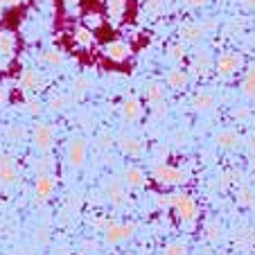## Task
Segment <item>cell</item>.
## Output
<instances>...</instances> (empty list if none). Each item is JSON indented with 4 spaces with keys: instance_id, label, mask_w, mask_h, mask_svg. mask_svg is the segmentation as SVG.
<instances>
[{
    "instance_id": "cell-1",
    "label": "cell",
    "mask_w": 255,
    "mask_h": 255,
    "mask_svg": "<svg viewBox=\"0 0 255 255\" xmlns=\"http://www.w3.org/2000/svg\"><path fill=\"white\" fill-rule=\"evenodd\" d=\"M106 54H109L113 61H125V59L129 57V48H127V43L116 41V43H111L109 48H106Z\"/></svg>"
},
{
    "instance_id": "cell-2",
    "label": "cell",
    "mask_w": 255,
    "mask_h": 255,
    "mask_svg": "<svg viewBox=\"0 0 255 255\" xmlns=\"http://www.w3.org/2000/svg\"><path fill=\"white\" fill-rule=\"evenodd\" d=\"M156 178L158 181H163V183H178V181H183V174L176 172V169H156Z\"/></svg>"
},
{
    "instance_id": "cell-3",
    "label": "cell",
    "mask_w": 255,
    "mask_h": 255,
    "mask_svg": "<svg viewBox=\"0 0 255 255\" xmlns=\"http://www.w3.org/2000/svg\"><path fill=\"white\" fill-rule=\"evenodd\" d=\"M240 66V57H235V54H224L219 61H217V68H219V72H233L235 68Z\"/></svg>"
},
{
    "instance_id": "cell-4",
    "label": "cell",
    "mask_w": 255,
    "mask_h": 255,
    "mask_svg": "<svg viewBox=\"0 0 255 255\" xmlns=\"http://www.w3.org/2000/svg\"><path fill=\"white\" fill-rule=\"evenodd\" d=\"M34 140H36L39 147L48 149L50 142H52V131H50V127H36V131H34Z\"/></svg>"
},
{
    "instance_id": "cell-5",
    "label": "cell",
    "mask_w": 255,
    "mask_h": 255,
    "mask_svg": "<svg viewBox=\"0 0 255 255\" xmlns=\"http://www.w3.org/2000/svg\"><path fill=\"white\" fill-rule=\"evenodd\" d=\"M174 203H176L178 212L185 217V219H190V217H194V203L190 201L188 197H176L174 199Z\"/></svg>"
},
{
    "instance_id": "cell-6",
    "label": "cell",
    "mask_w": 255,
    "mask_h": 255,
    "mask_svg": "<svg viewBox=\"0 0 255 255\" xmlns=\"http://www.w3.org/2000/svg\"><path fill=\"white\" fill-rule=\"evenodd\" d=\"M140 111H142V109H140V102L135 100V97H129V100L125 102V118L127 120H135V118L140 116Z\"/></svg>"
},
{
    "instance_id": "cell-7",
    "label": "cell",
    "mask_w": 255,
    "mask_h": 255,
    "mask_svg": "<svg viewBox=\"0 0 255 255\" xmlns=\"http://www.w3.org/2000/svg\"><path fill=\"white\" fill-rule=\"evenodd\" d=\"M131 231H133V226H116V228H111V231L106 233V240H109V242L125 240V237L131 235Z\"/></svg>"
},
{
    "instance_id": "cell-8",
    "label": "cell",
    "mask_w": 255,
    "mask_h": 255,
    "mask_svg": "<svg viewBox=\"0 0 255 255\" xmlns=\"http://www.w3.org/2000/svg\"><path fill=\"white\" fill-rule=\"evenodd\" d=\"M0 178L5 181V183H11L16 178V172H14V167H11V163L7 158H2L0 160Z\"/></svg>"
},
{
    "instance_id": "cell-9",
    "label": "cell",
    "mask_w": 255,
    "mask_h": 255,
    "mask_svg": "<svg viewBox=\"0 0 255 255\" xmlns=\"http://www.w3.org/2000/svg\"><path fill=\"white\" fill-rule=\"evenodd\" d=\"M70 163H75V165L84 163V144L79 142V140H75V142L70 144Z\"/></svg>"
},
{
    "instance_id": "cell-10",
    "label": "cell",
    "mask_w": 255,
    "mask_h": 255,
    "mask_svg": "<svg viewBox=\"0 0 255 255\" xmlns=\"http://www.w3.org/2000/svg\"><path fill=\"white\" fill-rule=\"evenodd\" d=\"M14 45H16V39L11 36L9 32H2V34H0V52H2V54H11Z\"/></svg>"
},
{
    "instance_id": "cell-11",
    "label": "cell",
    "mask_w": 255,
    "mask_h": 255,
    "mask_svg": "<svg viewBox=\"0 0 255 255\" xmlns=\"http://www.w3.org/2000/svg\"><path fill=\"white\" fill-rule=\"evenodd\" d=\"M39 84H41V77L36 75L34 70H27L23 75V88H27V91H32V88H39Z\"/></svg>"
},
{
    "instance_id": "cell-12",
    "label": "cell",
    "mask_w": 255,
    "mask_h": 255,
    "mask_svg": "<svg viewBox=\"0 0 255 255\" xmlns=\"http://www.w3.org/2000/svg\"><path fill=\"white\" fill-rule=\"evenodd\" d=\"M167 82H169V86L181 88V86H185L188 77H185V72H183V70H172V72H169V77H167Z\"/></svg>"
},
{
    "instance_id": "cell-13",
    "label": "cell",
    "mask_w": 255,
    "mask_h": 255,
    "mask_svg": "<svg viewBox=\"0 0 255 255\" xmlns=\"http://www.w3.org/2000/svg\"><path fill=\"white\" fill-rule=\"evenodd\" d=\"M147 97H149V102H151V104H160V102H163V88H160V86H156V84H154V86H149V93H147Z\"/></svg>"
},
{
    "instance_id": "cell-14",
    "label": "cell",
    "mask_w": 255,
    "mask_h": 255,
    "mask_svg": "<svg viewBox=\"0 0 255 255\" xmlns=\"http://www.w3.org/2000/svg\"><path fill=\"white\" fill-rule=\"evenodd\" d=\"M75 39H77V43H82V45H91L93 36H91V32H88L86 27H79L77 34H75Z\"/></svg>"
},
{
    "instance_id": "cell-15",
    "label": "cell",
    "mask_w": 255,
    "mask_h": 255,
    "mask_svg": "<svg viewBox=\"0 0 255 255\" xmlns=\"http://www.w3.org/2000/svg\"><path fill=\"white\" fill-rule=\"evenodd\" d=\"M109 7H111L113 18H120L122 11H125V0H109Z\"/></svg>"
},
{
    "instance_id": "cell-16",
    "label": "cell",
    "mask_w": 255,
    "mask_h": 255,
    "mask_svg": "<svg viewBox=\"0 0 255 255\" xmlns=\"http://www.w3.org/2000/svg\"><path fill=\"white\" fill-rule=\"evenodd\" d=\"M127 181H129L131 185H142L144 183L142 174H140L138 169H129V172H127Z\"/></svg>"
},
{
    "instance_id": "cell-17",
    "label": "cell",
    "mask_w": 255,
    "mask_h": 255,
    "mask_svg": "<svg viewBox=\"0 0 255 255\" xmlns=\"http://www.w3.org/2000/svg\"><path fill=\"white\" fill-rule=\"evenodd\" d=\"M122 147H125V151H131V154H138L140 151L138 140H133V138H122Z\"/></svg>"
},
{
    "instance_id": "cell-18",
    "label": "cell",
    "mask_w": 255,
    "mask_h": 255,
    "mask_svg": "<svg viewBox=\"0 0 255 255\" xmlns=\"http://www.w3.org/2000/svg\"><path fill=\"white\" fill-rule=\"evenodd\" d=\"M194 106H197V109H210V106H212V97L197 95V97H194Z\"/></svg>"
},
{
    "instance_id": "cell-19",
    "label": "cell",
    "mask_w": 255,
    "mask_h": 255,
    "mask_svg": "<svg viewBox=\"0 0 255 255\" xmlns=\"http://www.w3.org/2000/svg\"><path fill=\"white\" fill-rule=\"evenodd\" d=\"M36 188H39V194H41V197H45V194L50 192V188H52V183H50V178H48V176H43V178H39Z\"/></svg>"
},
{
    "instance_id": "cell-20",
    "label": "cell",
    "mask_w": 255,
    "mask_h": 255,
    "mask_svg": "<svg viewBox=\"0 0 255 255\" xmlns=\"http://www.w3.org/2000/svg\"><path fill=\"white\" fill-rule=\"evenodd\" d=\"M201 32H203V29L201 27H194V25H192V27H183V36H185V39H190V41L199 39V36H201Z\"/></svg>"
},
{
    "instance_id": "cell-21",
    "label": "cell",
    "mask_w": 255,
    "mask_h": 255,
    "mask_svg": "<svg viewBox=\"0 0 255 255\" xmlns=\"http://www.w3.org/2000/svg\"><path fill=\"white\" fill-rule=\"evenodd\" d=\"M233 140H237V135H233V133H222L219 138H217V142L224 144V147H228V144H233Z\"/></svg>"
},
{
    "instance_id": "cell-22",
    "label": "cell",
    "mask_w": 255,
    "mask_h": 255,
    "mask_svg": "<svg viewBox=\"0 0 255 255\" xmlns=\"http://www.w3.org/2000/svg\"><path fill=\"white\" fill-rule=\"evenodd\" d=\"M165 255H185V246L183 244H172Z\"/></svg>"
},
{
    "instance_id": "cell-23",
    "label": "cell",
    "mask_w": 255,
    "mask_h": 255,
    "mask_svg": "<svg viewBox=\"0 0 255 255\" xmlns=\"http://www.w3.org/2000/svg\"><path fill=\"white\" fill-rule=\"evenodd\" d=\"M27 106H29V111H32V113H39L41 111L39 100H27Z\"/></svg>"
},
{
    "instance_id": "cell-24",
    "label": "cell",
    "mask_w": 255,
    "mask_h": 255,
    "mask_svg": "<svg viewBox=\"0 0 255 255\" xmlns=\"http://www.w3.org/2000/svg\"><path fill=\"white\" fill-rule=\"evenodd\" d=\"M50 104H52V109H63V104H66V100H63V97H52V102H50Z\"/></svg>"
},
{
    "instance_id": "cell-25",
    "label": "cell",
    "mask_w": 255,
    "mask_h": 255,
    "mask_svg": "<svg viewBox=\"0 0 255 255\" xmlns=\"http://www.w3.org/2000/svg\"><path fill=\"white\" fill-rule=\"evenodd\" d=\"M45 59H48L50 63H59V61H61V54H57V52H52V50H50V52L45 54Z\"/></svg>"
},
{
    "instance_id": "cell-26",
    "label": "cell",
    "mask_w": 255,
    "mask_h": 255,
    "mask_svg": "<svg viewBox=\"0 0 255 255\" xmlns=\"http://www.w3.org/2000/svg\"><path fill=\"white\" fill-rule=\"evenodd\" d=\"M169 52H172V57H174V59H183V52H185V50H183V48H178V45H174V48L169 50Z\"/></svg>"
},
{
    "instance_id": "cell-27",
    "label": "cell",
    "mask_w": 255,
    "mask_h": 255,
    "mask_svg": "<svg viewBox=\"0 0 255 255\" xmlns=\"http://www.w3.org/2000/svg\"><path fill=\"white\" fill-rule=\"evenodd\" d=\"M9 135L11 138H23V129H20V127L18 129H9Z\"/></svg>"
},
{
    "instance_id": "cell-28",
    "label": "cell",
    "mask_w": 255,
    "mask_h": 255,
    "mask_svg": "<svg viewBox=\"0 0 255 255\" xmlns=\"http://www.w3.org/2000/svg\"><path fill=\"white\" fill-rule=\"evenodd\" d=\"M188 5H194V7H197V5H206V0H188Z\"/></svg>"
},
{
    "instance_id": "cell-29",
    "label": "cell",
    "mask_w": 255,
    "mask_h": 255,
    "mask_svg": "<svg viewBox=\"0 0 255 255\" xmlns=\"http://www.w3.org/2000/svg\"><path fill=\"white\" fill-rule=\"evenodd\" d=\"M2 100H5V91H2V86H0V104H2Z\"/></svg>"
},
{
    "instance_id": "cell-30",
    "label": "cell",
    "mask_w": 255,
    "mask_h": 255,
    "mask_svg": "<svg viewBox=\"0 0 255 255\" xmlns=\"http://www.w3.org/2000/svg\"><path fill=\"white\" fill-rule=\"evenodd\" d=\"M2 2H18V0H2Z\"/></svg>"
},
{
    "instance_id": "cell-31",
    "label": "cell",
    "mask_w": 255,
    "mask_h": 255,
    "mask_svg": "<svg viewBox=\"0 0 255 255\" xmlns=\"http://www.w3.org/2000/svg\"><path fill=\"white\" fill-rule=\"evenodd\" d=\"M0 9H2V0H0Z\"/></svg>"
}]
</instances>
